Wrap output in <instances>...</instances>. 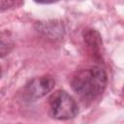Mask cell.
<instances>
[{
    "label": "cell",
    "instance_id": "obj_7",
    "mask_svg": "<svg viewBox=\"0 0 124 124\" xmlns=\"http://www.w3.org/2000/svg\"><path fill=\"white\" fill-rule=\"evenodd\" d=\"M0 77H1V67H0Z\"/></svg>",
    "mask_w": 124,
    "mask_h": 124
},
{
    "label": "cell",
    "instance_id": "obj_4",
    "mask_svg": "<svg viewBox=\"0 0 124 124\" xmlns=\"http://www.w3.org/2000/svg\"><path fill=\"white\" fill-rule=\"evenodd\" d=\"M22 0H0V11H7L21 4Z\"/></svg>",
    "mask_w": 124,
    "mask_h": 124
},
{
    "label": "cell",
    "instance_id": "obj_2",
    "mask_svg": "<svg viewBox=\"0 0 124 124\" xmlns=\"http://www.w3.org/2000/svg\"><path fill=\"white\" fill-rule=\"evenodd\" d=\"M50 113L58 120L72 119L78 113V107L75 99L66 91L57 90L48 99Z\"/></svg>",
    "mask_w": 124,
    "mask_h": 124
},
{
    "label": "cell",
    "instance_id": "obj_3",
    "mask_svg": "<svg viewBox=\"0 0 124 124\" xmlns=\"http://www.w3.org/2000/svg\"><path fill=\"white\" fill-rule=\"evenodd\" d=\"M54 85V78L49 75H44L30 79L24 86V93L29 99L37 100L50 92Z\"/></svg>",
    "mask_w": 124,
    "mask_h": 124
},
{
    "label": "cell",
    "instance_id": "obj_5",
    "mask_svg": "<svg viewBox=\"0 0 124 124\" xmlns=\"http://www.w3.org/2000/svg\"><path fill=\"white\" fill-rule=\"evenodd\" d=\"M12 49V46L5 42L0 41V57H3L5 55H7Z\"/></svg>",
    "mask_w": 124,
    "mask_h": 124
},
{
    "label": "cell",
    "instance_id": "obj_6",
    "mask_svg": "<svg viewBox=\"0 0 124 124\" xmlns=\"http://www.w3.org/2000/svg\"><path fill=\"white\" fill-rule=\"evenodd\" d=\"M36 3H39V4H52V3H55L59 0H34Z\"/></svg>",
    "mask_w": 124,
    "mask_h": 124
},
{
    "label": "cell",
    "instance_id": "obj_1",
    "mask_svg": "<svg viewBox=\"0 0 124 124\" xmlns=\"http://www.w3.org/2000/svg\"><path fill=\"white\" fill-rule=\"evenodd\" d=\"M108 76L104 69L98 66L79 70L71 78L72 89L79 96L94 99L106 89Z\"/></svg>",
    "mask_w": 124,
    "mask_h": 124
}]
</instances>
